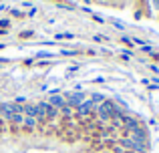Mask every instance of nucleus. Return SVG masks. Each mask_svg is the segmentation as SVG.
<instances>
[{
	"label": "nucleus",
	"mask_w": 159,
	"mask_h": 153,
	"mask_svg": "<svg viewBox=\"0 0 159 153\" xmlns=\"http://www.w3.org/2000/svg\"><path fill=\"white\" fill-rule=\"evenodd\" d=\"M65 99H66V105L73 107V109H79V107L85 103V95L83 93H69Z\"/></svg>",
	"instance_id": "obj_3"
},
{
	"label": "nucleus",
	"mask_w": 159,
	"mask_h": 153,
	"mask_svg": "<svg viewBox=\"0 0 159 153\" xmlns=\"http://www.w3.org/2000/svg\"><path fill=\"white\" fill-rule=\"evenodd\" d=\"M58 115H62V117L70 119V117H73V107H69V105L61 107V109H58Z\"/></svg>",
	"instance_id": "obj_6"
},
{
	"label": "nucleus",
	"mask_w": 159,
	"mask_h": 153,
	"mask_svg": "<svg viewBox=\"0 0 159 153\" xmlns=\"http://www.w3.org/2000/svg\"><path fill=\"white\" fill-rule=\"evenodd\" d=\"M57 117H58V111L54 109V107H51L48 103H39V105H36L34 119L39 123H48V121H52V119H57Z\"/></svg>",
	"instance_id": "obj_1"
},
{
	"label": "nucleus",
	"mask_w": 159,
	"mask_h": 153,
	"mask_svg": "<svg viewBox=\"0 0 159 153\" xmlns=\"http://www.w3.org/2000/svg\"><path fill=\"white\" fill-rule=\"evenodd\" d=\"M8 24H10V20H6V18H0V26H2V28H6Z\"/></svg>",
	"instance_id": "obj_7"
},
{
	"label": "nucleus",
	"mask_w": 159,
	"mask_h": 153,
	"mask_svg": "<svg viewBox=\"0 0 159 153\" xmlns=\"http://www.w3.org/2000/svg\"><path fill=\"white\" fill-rule=\"evenodd\" d=\"M145 4H149V0H145Z\"/></svg>",
	"instance_id": "obj_8"
},
{
	"label": "nucleus",
	"mask_w": 159,
	"mask_h": 153,
	"mask_svg": "<svg viewBox=\"0 0 159 153\" xmlns=\"http://www.w3.org/2000/svg\"><path fill=\"white\" fill-rule=\"evenodd\" d=\"M95 115H97V119L101 123H109L113 117H115V103L113 101H103L101 105L97 107Z\"/></svg>",
	"instance_id": "obj_2"
},
{
	"label": "nucleus",
	"mask_w": 159,
	"mask_h": 153,
	"mask_svg": "<svg viewBox=\"0 0 159 153\" xmlns=\"http://www.w3.org/2000/svg\"><path fill=\"white\" fill-rule=\"evenodd\" d=\"M47 103L58 111L61 107H65V105H66V99H65V95H58V93H54L52 97H48V101H47Z\"/></svg>",
	"instance_id": "obj_4"
},
{
	"label": "nucleus",
	"mask_w": 159,
	"mask_h": 153,
	"mask_svg": "<svg viewBox=\"0 0 159 153\" xmlns=\"http://www.w3.org/2000/svg\"><path fill=\"white\" fill-rule=\"evenodd\" d=\"M36 125H39V121H36L34 117H24L22 127H24L26 131H34V129H36Z\"/></svg>",
	"instance_id": "obj_5"
}]
</instances>
